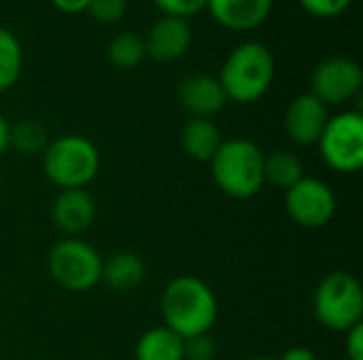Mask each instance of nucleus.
Segmentation results:
<instances>
[{"label": "nucleus", "mask_w": 363, "mask_h": 360, "mask_svg": "<svg viewBox=\"0 0 363 360\" xmlns=\"http://www.w3.org/2000/svg\"><path fill=\"white\" fill-rule=\"evenodd\" d=\"M185 339L172 333L168 327H155L145 331L134 348L136 360H185Z\"/></svg>", "instance_id": "f3484780"}, {"label": "nucleus", "mask_w": 363, "mask_h": 360, "mask_svg": "<svg viewBox=\"0 0 363 360\" xmlns=\"http://www.w3.org/2000/svg\"><path fill=\"white\" fill-rule=\"evenodd\" d=\"M345 335H347V344H345L347 359L363 360V323L353 327L351 331H347Z\"/></svg>", "instance_id": "a878e982"}, {"label": "nucleus", "mask_w": 363, "mask_h": 360, "mask_svg": "<svg viewBox=\"0 0 363 360\" xmlns=\"http://www.w3.org/2000/svg\"><path fill=\"white\" fill-rule=\"evenodd\" d=\"M274 74L277 62L272 51L259 40H247L225 57L217 79L228 102L253 104L270 91Z\"/></svg>", "instance_id": "f03ea898"}, {"label": "nucleus", "mask_w": 363, "mask_h": 360, "mask_svg": "<svg viewBox=\"0 0 363 360\" xmlns=\"http://www.w3.org/2000/svg\"><path fill=\"white\" fill-rule=\"evenodd\" d=\"M0 185H2V172H0Z\"/></svg>", "instance_id": "7c9ffc66"}, {"label": "nucleus", "mask_w": 363, "mask_h": 360, "mask_svg": "<svg viewBox=\"0 0 363 360\" xmlns=\"http://www.w3.org/2000/svg\"><path fill=\"white\" fill-rule=\"evenodd\" d=\"M183 352H185V360H215L217 346H215L213 337L198 335V337L185 339Z\"/></svg>", "instance_id": "393cba45"}, {"label": "nucleus", "mask_w": 363, "mask_h": 360, "mask_svg": "<svg viewBox=\"0 0 363 360\" xmlns=\"http://www.w3.org/2000/svg\"><path fill=\"white\" fill-rule=\"evenodd\" d=\"M51 4L62 13H81L87 8L89 0H51Z\"/></svg>", "instance_id": "bb28decb"}, {"label": "nucleus", "mask_w": 363, "mask_h": 360, "mask_svg": "<svg viewBox=\"0 0 363 360\" xmlns=\"http://www.w3.org/2000/svg\"><path fill=\"white\" fill-rule=\"evenodd\" d=\"M43 172L62 191L85 189L100 172V153L89 138L66 134L49 140L43 151Z\"/></svg>", "instance_id": "20e7f679"}, {"label": "nucleus", "mask_w": 363, "mask_h": 360, "mask_svg": "<svg viewBox=\"0 0 363 360\" xmlns=\"http://www.w3.org/2000/svg\"><path fill=\"white\" fill-rule=\"evenodd\" d=\"M302 178H304V166L296 153L274 151L270 155H264V182L266 185L287 191Z\"/></svg>", "instance_id": "a211bd4d"}, {"label": "nucleus", "mask_w": 363, "mask_h": 360, "mask_svg": "<svg viewBox=\"0 0 363 360\" xmlns=\"http://www.w3.org/2000/svg\"><path fill=\"white\" fill-rule=\"evenodd\" d=\"M145 51L155 62H174L183 57L194 40V32L187 19L162 15L147 32Z\"/></svg>", "instance_id": "9b49d317"}, {"label": "nucleus", "mask_w": 363, "mask_h": 360, "mask_svg": "<svg viewBox=\"0 0 363 360\" xmlns=\"http://www.w3.org/2000/svg\"><path fill=\"white\" fill-rule=\"evenodd\" d=\"M319 155L328 168L340 174H355L363 168V117L347 110L328 119L317 142Z\"/></svg>", "instance_id": "0eeeda50"}, {"label": "nucleus", "mask_w": 363, "mask_h": 360, "mask_svg": "<svg viewBox=\"0 0 363 360\" xmlns=\"http://www.w3.org/2000/svg\"><path fill=\"white\" fill-rule=\"evenodd\" d=\"M23 70V49L19 38L6 30L0 28V91L11 89Z\"/></svg>", "instance_id": "aec40b11"}, {"label": "nucleus", "mask_w": 363, "mask_h": 360, "mask_svg": "<svg viewBox=\"0 0 363 360\" xmlns=\"http://www.w3.org/2000/svg\"><path fill=\"white\" fill-rule=\"evenodd\" d=\"M249 360H279V359H272V356H255V359H249Z\"/></svg>", "instance_id": "c756f323"}, {"label": "nucleus", "mask_w": 363, "mask_h": 360, "mask_svg": "<svg viewBox=\"0 0 363 360\" xmlns=\"http://www.w3.org/2000/svg\"><path fill=\"white\" fill-rule=\"evenodd\" d=\"M177 100L189 112V117L200 119H213L228 104L219 79L206 72L187 74L177 87Z\"/></svg>", "instance_id": "f8f14e48"}, {"label": "nucleus", "mask_w": 363, "mask_h": 360, "mask_svg": "<svg viewBox=\"0 0 363 360\" xmlns=\"http://www.w3.org/2000/svg\"><path fill=\"white\" fill-rule=\"evenodd\" d=\"M164 327L183 339L208 335L219 316V303L213 289L194 276L172 278L162 293Z\"/></svg>", "instance_id": "f257e3e1"}, {"label": "nucleus", "mask_w": 363, "mask_h": 360, "mask_svg": "<svg viewBox=\"0 0 363 360\" xmlns=\"http://www.w3.org/2000/svg\"><path fill=\"white\" fill-rule=\"evenodd\" d=\"M338 202L328 182L304 176L285 191V210L289 219L304 229H321L332 223Z\"/></svg>", "instance_id": "1a4fd4ad"}, {"label": "nucleus", "mask_w": 363, "mask_h": 360, "mask_svg": "<svg viewBox=\"0 0 363 360\" xmlns=\"http://www.w3.org/2000/svg\"><path fill=\"white\" fill-rule=\"evenodd\" d=\"M313 312L321 327L334 333H347L363 323V291L359 280L349 272L328 274L315 295Z\"/></svg>", "instance_id": "39448f33"}, {"label": "nucleus", "mask_w": 363, "mask_h": 360, "mask_svg": "<svg viewBox=\"0 0 363 360\" xmlns=\"http://www.w3.org/2000/svg\"><path fill=\"white\" fill-rule=\"evenodd\" d=\"M102 261L104 259L91 244L79 238H66L51 246L47 255V269L53 282L64 291L87 293L100 284Z\"/></svg>", "instance_id": "423d86ee"}, {"label": "nucleus", "mask_w": 363, "mask_h": 360, "mask_svg": "<svg viewBox=\"0 0 363 360\" xmlns=\"http://www.w3.org/2000/svg\"><path fill=\"white\" fill-rule=\"evenodd\" d=\"M330 119L328 106L313 93L296 95L285 110V132L298 146H313L319 142Z\"/></svg>", "instance_id": "9d476101"}, {"label": "nucleus", "mask_w": 363, "mask_h": 360, "mask_svg": "<svg viewBox=\"0 0 363 360\" xmlns=\"http://www.w3.org/2000/svg\"><path fill=\"white\" fill-rule=\"evenodd\" d=\"M53 225L68 238L87 231L96 221V202L87 189H64L51 204Z\"/></svg>", "instance_id": "ddd939ff"}, {"label": "nucleus", "mask_w": 363, "mask_h": 360, "mask_svg": "<svg viewBox=\"0 0 363 360\" xmlns=\"http://www.w3.org/2000/svg\"><path fill=\"white\" fill-rule=\"evenodd\" d=\"M9 138H11V123L0 115V155L6 153V149H9Z\"/></svg>", "instance_id": "c85d7f7f"}, {"label": "nucleus", "mask_w": 363, "mask_h": 360, "mask_svg": "<svg viewBox=\"0 0 363 360\" xmlns=\"http://www.w3.org/2000/svg\"><path fill=\"white\" fill-rule=\"evenodd\" d=\"M47 144H49L47 129L38 121L26 119V121L11 125L9 149H15L17 153L26 157H34V155H43Z\"/></svg>", "instance_id": "412c9836"}, {"label": "nucleus", "mask_w": 363, "mask_h": 360, "mask_svg": "<svg viewBox=\"0 0 363 360\" xmlns=\"http://www.w3.org/2000/svg\"><path fill=\"white\" fill-rule=\"evenodd\" d=\"M145 272L147 269L140 255L132 250H119L102 261L100 282L106 284L113 293H132L143 284Z\"/></svg>", "instance_id": "2eb2a0df"}, {"label": "nucleus", "mask_w": 363, "mask_h": 360, "mask_svg": "<svg viewBox=\"0 0 363 360\" xmlns=\"http://www.w3.org/2000/svg\"><path fill=\"white\" fill-rule=\"evenodd\" d=\"M223 138L213 119L189 117L181 129V146L185 155L194 161L208 163L219 151Z\"/></svg>", "instance_id": "dca6fc26"}, {"label": "nucleus", "mask_w": 363, "mask_h": 360, "mask_svg": "<svg viewBox=\"0 0 363 360\" xmlns=\"http://www.w3.org/2000/svg\"><path fill=\"white\" fill-rule=\"evenodd\" d=\"M85 11L100 23H117L128 11V0H89Z\"/></svg>", "instance_id": "4be33fe9"}, {"label": "nucleus", "mask_w": 363, "mask_h": 360, "mask_svg": "<svg viewBox=\"0 0 363 360\" xmlns=\"http://www.w3.org/2000/svg\"><path fill=\"white\" fill-rule=\"evenodd\" d=\"M215 185L232 199H251L264 187V151L249 138L223 140L208 161Z\"/></svg>", "instance_id": "7ed1b4c3"}, {"label": "nucleus", "mask_w": 363, "mask_h": 360, "mask_svg": "<svg viewBox=\"0 0 363 360\" xmlns=\"http://www.w3.org/2000/svg\"><path fill=\"white\" fill-rule=\"evenodd\" d=\"M106 57L108 62L119 70H134L143 64L147 57L145 40L143 36L134 32H119L115 34L106 45Z\"/></svg>", "instance_id": "6ab92c4d"}, {"label": "nucleus", "mask_w": 363, "mask_h": 360, "mask_svg": "<svg viewBox=\"0 0 363 360\" xmlns=\"http://www.w3.org/2000/svg\"><path fill=\"white\" fill-rule=\"evenodd\" d=\"M279 360H317V354L311 350V348H304V346H294L289 348L283 356Z\"/></svg>", "instance_id": "cd10ccee"}, {"label": "nucleus", "mask_w": 363, "mask_h": 360, "mask_svg": "<svg viewBox=\"0 0 363 360\" xmlns=\"http://www.w3.org/2000/svg\"><path fill=\"white\" fill-rule=\"evenodd\" d=\"M206 11L219 25L234 32H247L259 28L268 19L272 0H208Z\"/></svg>", "instance_id": "4468645a"}, {"label": "nucleus", "mask_w": 363, "mask_h": 360, "mask_svg": "<svg viewBox=\"0 0 363 360\" xmlns=\"http://www.w3.org/2000/svg\"><path fill=\"white\" fill-rule=\"evenodd\" d=\"M353 0H300L302 8L306 13H311L313 17H321V19H332L342 15Z\"/></svg>", "instance_id": "b1692460"}, {"label": "nucleus", "mask_w": 363, "mask_h": 360, "mask_svg": "<svg viewBox=\"0 0 363 360\" xmlns=\"http://www.w3.org/2000/svg\"><path fill=\"white\" fill-rule=\"evenodd\" d=\"M208 0H153V4L170 17H181L189 19L191 15H198L200 11L206 8Z\"/></svg>", "instance_id": "5701e85b"}, {"label": "nucleus", "mask_w": 363, "mask_h": 360, "mask_svg": "<svg viewBox=\"0 0 363 360\" xmlns=\"http://www.w3.org/2000/svg\"><path fill=\"white\" fill-rule=\"evenodd\" d=\"M363 70L359 62L334 55L319 62L311 74V91L328 108L351 102L362 93Z\"/></svg>", "instance_id": "6e6552de"}]
</instances>
